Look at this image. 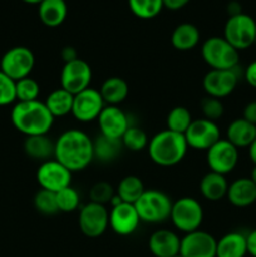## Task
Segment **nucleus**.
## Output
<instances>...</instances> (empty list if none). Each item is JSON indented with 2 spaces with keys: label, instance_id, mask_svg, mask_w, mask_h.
<instances>
[{
  "label": "nucleus",
  "instance_id": "nucleus-38",
  "mask_svg": "<svg viewBox=\"0 0 256 257\" xmlns=\"http://www.w3.org/2000/svg\"><path fill=\"white\" fill-rule=\"evenodd\" d=\"M201 112H202L203 118L212 122H217L225 112V107H223L221 99L213 97H206L201 100Z\"/></svg>",
  "mask_w": 256,
  "mask_h": 257
},
{
  "label": "nucleus",
  "instance_id": "nucleus-45",
  "mask_svg": "<svg viewBox=\"0 0 256 257\" xmlns=\"http://www.w3.org/2000/svg\"><path fill=\"white\" fill-rule=\"evenodd\" d=\"M227 10H228V14H230V17H232V15L241 14V13H242L240 4H238V3H236V2L230 3V4H228V7H227Z\"/></svg>",
  "mask_w": 256,
  "mask_h": 257
},
{
  "label": "nucleus",
  "instance_id": "nucleus-15",
  "mask_svg": "<svg viewBox=\"0 0 256 257\" xmlns=\"http://www.w3.org/2000/svg\"><path fill=\"white\" fill-rule=\"evenodd\" d=\"M37 181L42 190L58 191L68 187L72 183V172L57 160H48L42 162L37 171Z\"/></svg>",
  "mask_w": 256,
  "mask_h": 257
},
{
  "label": "nucleus",
  "instance_id": "nucleus-32",
  "mask_svg": "<svg viewBox=\"0 0 256 257\" xmlns=\"http://www.w3.org/2000/svg\"><path fill=\"white\" fill-rule=\"evenodd\" d=\"M128 7L140 19H153L165 8L163 0H128Z\"/></svg>",
  "mask_w": 256,
  "mask_h": 257
},
{
  "label": "nucleus",
  "instance_id": "nucleus-36",
  "mask_svg": "<svg viewBox=\"0 0 256 257\" xmlns=\"http://www.w3.org/2000/svg\"><path fill=\"white\" fill-rule=\"evenodd\" d=\"M34 207L38 212L43 213V215H55L57 212H59L57 205V197H55V193L52 191L48 190H42L40 188L34 196Z\"/></svg>",
  "mask_w": 256,
  "mask_h": 257
},
{
  "label": "nucleus",
  "instance_id": "nucleus-35",
  "mask_svg": "<svg viewBox=\"0 0 256 257\" xmlns=\"http://www.w3.org/2000/svg\"><path fill=\"white\" fill-rule=\"evenodd\" d=\"M40 93V85L33 78L27 77L15 82V94L17 102H32L38 100Z\"/></svg>",
  "mask_w": 256,
  "mask_h": 257
},
{
  "label": "nucleus",
  "instance_id": "nucleus-12",
  "mask_svg": "<svg viewBox=\"0 0 256 257\" xmlns=\"http://www.w3.org/2000/svg\"><path fill=\"white\" fill-rule=\"evenodd\" d=\"M206 161L210 171L220 175L226 176L232 172L238 163V148L235 147L227 140H222L215 143L211 148H208Z\"/></svg>",
  "mask_w": 256,
  "mask_h": 257
},
{
  "label": "nucleus",
  "instance_id": "nucleus-47",
  "mask_svg": "<svg viewBox=\"0 0 256 257\" xmlns=\"http://www.w3.org/2000/svg\"><path fill=\"white\" fill-rule=\"evenodd\" d=\"M250 178H251V181H252V182L256 185V166L252 168V171H251Z\"/></svg>",
  "mask_w": 256,
  "mask_h": 257
},
{
  "label": "nucleus",
  "instance_id": "nucleus-23",
  "mask_svg": "<svg viewBox=\"0 0 256 257\" xmlns=\"http://www.w3.org/2000/svg\"><path fill=\"white\" fill-rule=\"evenodd\" d=\"M247 255L246 235L238 231H232L217 240L216 257H245Z\"/></svg>",
  "mask_w": 256,
  "mask_h": 257
},
{
  "label": "nucleus",
  "instance_id": "nucleus-3",
  "mask_svg": "<svg viewBox=\"0 0 256 257\" xmlns=\"http://www.w3.org/2000/svg\"><path fill=\"white\" fill-rule=\"evenodd\" d=\"M148 156L151 161L161 167H172L185 158L188 151L185 136L163 130L148 141Z\"/></svg>",
  "mask_w": 256,
  "mask_h": 257
},
{
  "label": "nucleus",
  "instance_id": "nucleus-27",
  "mask_svg": "<svg viewBox=\"0 0 256 257\" xmlns=\"http://www.w3.org/2000/svg\"><path fill=\"white\" fill-rule=\"evenodd\" d=\"M99 90L105 105H119L124 102L130 93L127 82L119 77H110L100 85Z\"/></svg>",
  "mask_w": 256,
  "mask_h": 257
},
{
  "label": "nucleus",
  "instance_id": "nucleus-42",
  "mask_svg": "<svg viewBox=\"0 0 256 257\" xmlns=\"http://www.w3.org/2000/svg\"><path fill=\"white\" fill-rule=\"evenodd\" d=\"M60 57H62L63 62L64 63H69V62H73V60L78 59V53L77 50H75V48L73 47H64L62 49V52H60Z\"/></svg>",
  "mask_w": 256,
  "mask_h": 257
},
{
  "label": "nucleus",
  "instance_id": "nucleus-41",
  "mask_svg": "<svg viewBox=\"0 0 256 257\" xmlns=\"http://www.w3.org/2000/svg\"><path fill=\"white\" fill-rule=\"evenodd\" d=\"M242 118L256 125V100H252L245 105Z\"/></svg>",
  "mask_w": 256,
  "mask_h": 257
},
{
  "label": "nucleus",
  "instance_id": "nucleus-48",
  "mask_svg": "<svg viewBox=\"0 0 256 257\" xmlns=\"http://www.w3.org/2000/svg\"><path fill=\"white\" fill-rule=\"evenodd\" d=\"M23 2L27 3V4H38L39 5L43 0H23Z\"/></svg>",
  "mask_w": 256,
  "mask_h": 257
},
{
  "label": "nucleus",
  "instance_id": "nucleus-22",
  "mask_svg": "<svg viewBox=\"0 0 256 257\" xmlns=\"http://www.w3.org/2000/svg\"><path fill=\"white\" fill-rule=\"evenodd\" d=\"M226 140L237 148H248L256 140V125L243 118L233 119L226 131Z\"/></svg>",
  "mask_w": 256,
  "mask_h": 257
},
{
  "label": "nucleus",
  "instance_id": "nucleus-26",
  "mask_svg": "<svg viewBox=\"0 0 256 257\" xmlns=\"http://www.w3.org/2000/svg\"><path fill=\"white\" fill-rule=\"evenodd\" d=\"M200 30L191 23H182L173 29L171 44L178 52H188L197 47L200 43Z\"/></svg>",
  "mask_w": 256,
  "mask_h": 257
},
{
  "label": "nucleus",
  "instance_id": "nucleus-31",
  "mask_svg": "<svg viewBox=\"0 0 256 257\" xmlns=\"http://www.w3.org/2000/svg\"><path fill=\"white\" fill-rule=\"evenodd\" d=\"M192 120L191 112L186 107H182V105H177V107L172 108L168 112L167 118H166L167 130L176 133H181V135H185Z\"/></svg>",
  "mask_w": 256,
  "mask_h": 257
},
{
  "label": "nucleus",
  "instance_id": "nucleus-29",
  "mask_svg": "<svg viewBox=\"0 0 256 257\" xmlns=\"http://www.w3.org/2000/svg\"><path fill=\"white\" fill-rule=\"evenodd\" d=\"M73 100H74V95L72 93L67 92L63 88H58L49 93L44 104L47 105L48 110L52 113L53 117L60 118L72 114Z\"/></svg>",
  "mask_w": 256,
  "mask_h": 257
},
{
  "label": "nucleus",
  "instance_id": "nucleus-37",
  "mask_svg": "<svg viewBox=\"0 0 256 257\" xmlns=\"http://www.w3.org/2000/svg\"><path fill=\"white\" fill-rule=\"evenodd\" d=\"M115 196V190L110 183L105 182V181H100V182L94 183L89 191V198L90 202L98 203V205L105 206L108 203L109 205L110 201Z\"/></svg>",
  "mask_w": 256,
  "mask_h": 257
},
{
  "label": "nucleus",
  "instance_id": "nucleus-4",
  "mask_svg": "<svg viewBox=\"0 0 256 257\" xmlns=\"http://www.w3.org/2000/svg\"><path fill=\"white\" fill-rule=\"evenodd\" d=\"M202 59L211 69L228 70L240 65V53L223 37H211L201 47Z\"/></svg>",
  "mask_w": 256,
  "mask_h": 257
},
{
  "label": "nucleus",
  "instance_id": "nucleus-18",
  "mask_svg": "<svg viewBox=\"0 0 256 257\" xmlns=\"http://www.w3.org/2000/svg\"><path fill=\"white\" fill-rule=\"evenodd\" d=\"M141 220L135 205L122 202L109 211V227L119 236H130L137 231Z\"/></svg>",
  "mask_w": 256,
  "mask_h": 257
},
{
  "label": "nucleus",
  "instance_id": "nucleus-8",
  "mask_svg": "<svg viewBox=\"0 0 256 257\" xmlns=\"http://www.w3.org/2000/svg\"><path fill=\"white\" fill-rule=\"evenodd\" d=\"M34 65V53L29 48L22 45L8 49L0 59V70L15 82L29 77Z\"/></svg>",
  "mask_w": 256,
  "mask_h": 257
},
{
  "label": "nucleus",
  "instance_id": "nucleus-6",
  "mask_svg": "<svg viewBox=\"0 0 256 257\" xmlns=\"http://www.w3.org/2000/svg\"><path fill=\"white\" fill-rule=\"evenodd\" d=\"M223 38L238 52L248 49L256 42L255 19L245 13L228 17L223 28Z\"/></svg>",
  "mask_w": 256,
  "mask_h": 257
},
{
  "label": "nucleus",
  "instance_id": "nucleus-39",
  "mask_svg": "<svg viewBox=\"0 0 256 257\" xmlns=\"http://www.w3.org/2000/svg\"><path fill=\"white\" fill-rule=\"evenodd\" d=\"M14 102H17L15 80L0 70V107L13 104Z\"/></svg>",
  "mask_w": 256,
  "mask_h": 257
},
{
  "label": "nucleus",
  "instance_id": "nucleus-50",
  "mask_svg": "<svg viewBox=\"0 0 256 257\" xmlns=\"http://www.w3.org/2000/svg\"><path fill=\"white\" fill-rule=\"evenodd\" d=\"M255 44H256V42H255Z\"/></svg>",
  "mask_w": 256,
  "mask_h": 257
},
{
  "label": "nucleus",
  "instance_id": "nucleus-25",
  "mask_svg": "<svg viewBox=\"0 0 256 257\" xmlns=\"http://www.w3.org/2000/svg\"><path fill=\"white\" fill-rule=\"evenodd\" d=\"M23 148L28 157L45 162L54 157L55 142H53L47 135L30 136L25 138Z\"/></svg>",
  "mask_w": 256,
  "mask_h": 257
},
{
  "label": "nucleus",
  "instance_id": "nucleus-13",
  "mask_svg": "<svg viewBox=\"0 0 256 257\" xmlns=\"http://www.w3.org/2000/svg\"><path fill=\"white\" fill-rule=\"evenodd\" d=\"M188 148L198 151H207L217 141L221 140V131L217 123L206 118L193 119L188 130L185 132Z\"/></svg>",
  "mask_w": 256,
  "mask_h": 257
},
{
  "label": "nucleus",
  "instance_id": "nucleus-30",
  "mask_svg": "<svg viewBox=\"0 0 256 257\" xmlns=\"http://www.w3.org/2000/svg\"><path fill=\"white\" fill-rule=\"evenodd\" d=\"M145 191V185H143L142 180L137 176L131 175L125 176L120 180L115 193L122 200V202L135 205Z\"/></svg>",
  "mask_w": 256,
  "mask_h": 257
},
{
  "label": "nucleus",
  "instance_id": "nucleus-33",
  "mask_svg": "<svg viewBox=\"0 0 256 257\" xmlns=\"http://www.w3.org/2000/svg\"><path fill=\"white\" fill-rule=\"evenodd\" d=\"M120 141H122L124 148L132 151V152H140V151L145 150L147 147L150 140L147 137V133L142 128L137 127V125H131L125 131Z\"/></svg>",
  "mask_w": 256,
  "mask_h": 257
},
{
  "label": "nucleus",
  "instance_id": "nucleus-21",
  "mask_svg": "<svg viewBox=\"0 0 256 257\" xmlns=\"http://www.w3.org/2000/svg\"><path fill=\"white\" fill-rule=\"evenodd\" d=\"M38 15L45 27L57 28L67 19L68 5L65 0H43L38 5Z\"/></svg>",
  "mask_w": 256,
  "mask_h": 257
},
{
  "label": "nucleus",
  "instance_id": "nucleus-49",
  "mask_svg": "<svg viewBox=\"0 0 256 257\" xmlns=\"http://www.w3.org/2000/svg\"><path fill=\"white\" fill-rule=\"evenodd\" d=\"M173 257H183L182 255H180V253H178V255H176V256H173Z\"/></svg>",
  "mask_w": 256,
  "mask_h": 257
},
{
  "label": "nucleus",
  "instance_id": "nucleus-44",
  "mask_svg": "<svg viewBox=\"0 0 256 257\" xmlns=\"http://www.w3.org/2000/svg\"><path fill=\"white\" fill-rule=\"evenodd\" d=\"M190 2L191 0H163V7L170 10H180Z\"/></svg>",
  "mask_w": 256,
  "mask_h": 257
},
{
  "label": "nucleus",
  "instance_id": "nucleus-43",
  "mask_svg": "<svg viewBox=\"0 0 256 257\" xmlns=\"http://www.w3.org/2000/svg\"><path fill=\"white\" fill-rule=\"evenodd\" d=\"M246 240H247V253L256 257V228L246 235Z\"/></svg>",
  "mask_w": 256,
  "mask_h": 257
},
{
  "label": "nucleus",
  "instance_id": "nucleus-20",
  "mask_svg": "<svg viewBox=\"0 0 256 257\" xmlns=\"http://www.w3.org/2000/svg\"><path fill=\"white\" fill-rule=\"evenodd\" d=\"M226 197L235 207H248L256 202V185L251 178H237L228 185Z\"/></svg>",
  "mask_w": 256,
  "mask_h": 257
},
{
  "label": "nucleus",
  "instance_id": "nucleus-1",
  "mask_svg": "<svg viewBox=\"0 0 256 257\" xmlns=\"http://www.w3.org/2000/svg\"><path fill=\"white\" fill-rule=\"evenodd\" d=\"M54 158L72 173L85 170L94 160L93 140L80 130H67L55 141Z\"/></svg>",
  "mask_w": 256,
  "mask_h": 257
},
{
  "label": "nucleus",
  "instance_id": "nucleus-14",
  "mask_svg": "<svg viewBox=\"0 0 256 257\" xmlns=\"http://www.w3.org/2000/svg\"><path fill=\"white\" fill-rule=\"evenodd\" d=\"M104 107L105 103L99 90L89 87L74 95L72 115L78 122L89 123L98 119Z\"/></svg>",
  "mask_w": 256,
  "mask_h": 257
},
{
  "label": "nucleus",
  "instance_id": "nucleus-2",
  "mask_svg": "<svg viewBox=\"0 0 256 257\" xmlns=\"http://www.w3.org/2000/svg\"><path fill=\"white\" fill-rule=\"evenodd\" d=\"M10 119L15 130L27 137L48 135L54 123V117L40 100L17 102L10 113Z\"/></svg>",
  "mask_w": 256,
  "mask_h": 257
},
{
  "label": "nucleus",
  "instance_id": "nucleus-16",
  "mask_svg": "<svg viewBox=\"0 0 256 257\" xmlns=\"http://www.w3.org/2000/svg\"><path fill=\"white\" fill-rule=\"evenodd\" d=\"M217 240L206 231L185 233L181 238L180 255L183 257H216Z\"/></svg>",
  "mask_w": 256,
  "mask_h": 257
},
{
  "label": "nucleus",
  "instance_id": "nucleus-11",
  "mask_svg": "<svg viewBox=\"0 0 256 257\" xmlns=\"http://www.w3.org/2000/svg\"><path fill=\"white\" fill-rule=\"evenodd\" d=\"M92 77L90 65L85 60L78 58L63 65L60 73V88L75 95L90 87Z\"/></svg>",
  "mask_w": 256,
  "mask_h": 257
},
{
  "label": "nucleus",
  "instance_id": "nucleus-46",
  "mask_svg": "<svg viewBox=\"0 0 256 257\" xmlns=\"http://www.w3.org/2000/svg\"><path fill=\"white\" fill-rule=\"evenodd\" d=\"M248 156H250L251 162L256 166V140L248 146Z\"/></svg>",
  "mask_w": 256,
  "mask_h": 257
},
{
  "label": "nucleus",
  "instance_id": "nucleus-5",
  "mask_svg": "<svg viewBox=\"0 0 256 257\" xmlns=\"http://www.w3.org/2000/svg\"><path fill=\"white\" fill-rule=\"evenodd\" d=\"M172 201L160 190H146L135 203L141 222L162 223L170 218Z\"/></svg>",
  "mask_w": 256,
  "mask_h": 257
},
{
  "label": "nucleus",
  "instance_id": "nucleus-28",
  "mask_svg": "<svg viewBox=\"0 0 256 257\" xmlns=\"http://www.w3.org/2000/svg\"><path fill=\"white\" fill-rule=\"evenodd\" d=\"M123 143L120 140L115 138L105 137L99 135L93 140V153L94 158H97L99 162L108 163L113 162L120 156L123 151Z\"/></svg>",
  "mask_w": 256,
  "mask_h": 257
},
{
  "label": "nucleus",
  "instance_id": "nucleus-9",
  "mask_svg": "<svg viewBox=\"0 0 256 257\" xmlns=\"http://www.w3.org/2000/svg\"><path fill=\"white\" fill-rule=\"evenodd\" d=\"M240 65H237L233 69L228 70H208L202 79V87L206 94L217 99H222L232 94L240 82Z\"/></svg>",
  "mask_w": 256,
  "mask_h": 257
},
{
  "label": "nucleus",
  "instance_id": "nucleus-40",
  "mask_svg": "<svg viewBox=\"0 0 256 257\" xmlns=\"http://www.w3.org/2000/svg\"><path fill=\"white\" fill-rule=\"evenodd\" d=\"M243 78L248 83V85H251L252 88H256V60L251 62L243 69Z\"/></svg>",
  "mask_w": 256,
  "mask_h": 257
},
{
  "label": "nucleus",
  "instance_id": "nucleus-17",
  "mask_svg": "<svg viewBox=\"0 0 256 257\" xmlns=\"http://www.w3.org/2000/svg\"><path fill=\"white\" fill-rule=\"evenodd\" d=\"M100 135L120 140L125 131L131 127L130 117L118 105H105L98 117Z\"/></svg>",
  "mask_w": 256,
  "mask_h": 257
},
{
  "label": "nucleus",
  "instance_id": "nucleus-10",
  "mask_svg": "<svg viewBox=\"0 0 256 257\" xmlns=\"http://www.w3.org/2000/svg\"><path fill=\"white\" fill-rule=\"evenodd\" d=\"M78 225L83 235L87 237H99L109 226V211L105 206L89 201L80 208Z\"/></svg>",
  "mask_w": 256,
  "mask_h": 257
},
{
  "label": "nucleus",
  "instance_id": "nucleus-19",
  "mask_svg": "<svg viewBox=\"0 0 256 257\" xmlns=\"http://www.w3.org/2000/svg\"><path fill=\"white\" fill-rule=\"evenodd\" d=\"M181 238L171 230H157L150 236L148 248L155 257H173L180 253Z\"/></svg>",
  "mask_w": 256,
  "mask_h": 257
},
{
  "label": "nucleus",
  "instance_id": "nucleus-24",
  "mask_svg": "<svg viewBox=\"0 0 256 257\" xmlns=\"http://www.w3.org/2000/svg\"><path fill=\"white\" fill-rule=\"evenodd\" d=\"M228 190V182L226 176L210 171L202 177L200 182V192L203 198L211 202H217L226 197Z\"/></svg>",
  "mask_w": 256,
  "mask_h": 257
},
{
  "label": "nucleus",
  "instance_id": "nucleus-7",
  "mask_svg": "<svg viewBox=\"0 0 256 257\" xmlns=\"http://www.w3.org/2000/svg\"><path fill=\"white\" fill-rule=\"evenodd\" d=\"M170 220L178 231L190 233L200 230L203 222V208L193 197H182L172 203Z\"/></svg>",
  "mask_w": 256,
  "mask_h": 257
},
{
  "label": "nucleus",
  "instance_id": "nucleus-34",
  "mask_svg": "<svg viewBox=\"0 0 256 257\" xmlns=\"http://www.w3.org/2000/svg\"><path fill=\"white\" fill-rule=\"evenodd\" d=\"M55 197H57V205L59 212H74L75 210H78L80 205L79 192L75 188H73L72 186H68V187L63 188V190L58 191L55 193Z\"/></svg>",
  "mask_w": 256,
  "mask_h": 257
}]
</instances>
